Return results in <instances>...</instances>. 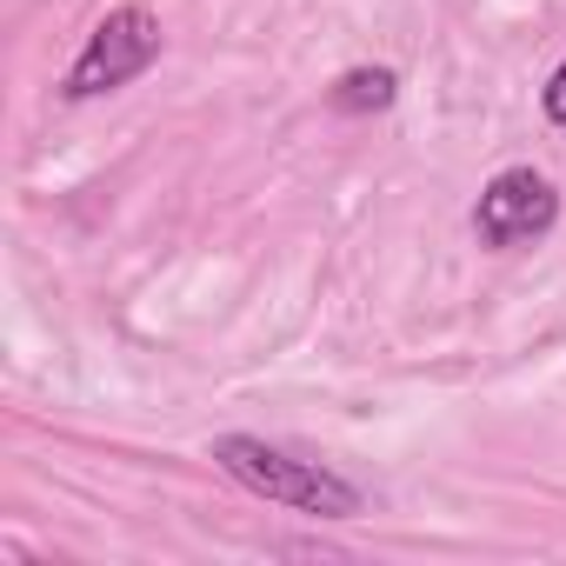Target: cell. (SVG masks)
I'll list each match as a JSON object with an SVG mask.
<instances>
[{
	"mask_svg": "<svg viewBox=\"0 0 566 566\" xmlns=\"http://www.w3.org/2000/svg\"><path fill=\"white\" fill-rule=\"evenodd\" d=\"M207 453L220 460L227 480H240L247 493H260V500H273V506H294V513H314V520H354V513H367V493H360L354 480H340V473L321 467V460L280 453V447H266L260 433H220Z\"/></svg>",
	"mask_w": 566,
	"mask_h": 566,
	"instance_id": "1",
	"label": "cell"
},
{
	"mask_svg": "<svg viewBox=\"0 0 566 566\" xmlns=\"http://www.w3.org/2000/svg\"><path fill=\"white\" fill-rule=\"evenodd\" d=\"M154 61H160V21L127 0V8H114V14L87 34V48L74 54V67H67V81H61V94H67V101H101V94H114V87L140 81Z\"/></svg>",
	"mask_w": 566,
	"mask_h": 566,
	"instance_id": "2",
	"label": "cell"
},
{
	"mask_svg": "<svg viewBox=\"0 0 566 566\" xmlns=\"http://www.w3.org/2000/svg\"><path fill=\"white\" fill-rule=\"evenodd\" d=\"M559 220V187L533 167H500L480 200H473V233L480 247H533Z\"/></svg>",
	"mask_w": 566,
	"mask_h": 566,
	"instance_id": "3",
	"label": "cell"
},
{
	"mask_svg": "<svg viewBox=\"0 0 566 566\" xmlns=\"http://www.w3.org/2000/svg\"><path fill=\"white\" fill-rule=\"evenodd\" d=\"M400 101V74L394 67H347L334 87H327V107L334 114H380Z\"/></svg>",
	"mask_w": 566,
	"mask_h": 566,
	"instance_id": "4",
	"label": "cell"
},
{
	"mask_svg": "<svg viewBox=\"0 0 566 566\" xmlns=\"http://www.w3.org/2000/svg\"><path fill=\"white\" fill-rule=\"evenodd\" d=\"M539 114H546L553 127H566V54H559V67H553L546 87H539Z\"/></svg>",
	"mask_w": 566,
	"mask_h": 566,
	"instance_id": "5",
	"label": "cell"
}]
</instances>
